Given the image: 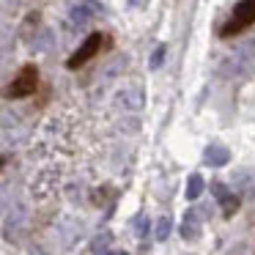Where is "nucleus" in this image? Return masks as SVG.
I'll return each mask as SVG.
<instances>
[{
    "label": "nucleus",
    "mask_w": 255,
    "mask_h": 255,
    "mask_svg": "<svg viewBox=\"0 0 255 255\" xmlns=\"http://www.w3.org/2000/svg\"><path fill=\"white\" fill-rule=\"evenodd\" d=\"M255 22V0H242L236 8H233V17L222 25L220 36L222 39H231V36H239L242 30H247L250 25Z\"/></svg>",
    "instance_id": "1"
},
{
    "label": "nucleus",
    "mask_w": 255,
    "mask_h": 255,
    "mask_svg": "<svg viewBox=\"0 0 255 255\" xmlns=\"http://www.w3.org/2000/svg\"><path fill=\"white\" fill-rule=\"evenodd\" d=\"M36 85H39V69H36V66H25L22 72L17 74V80L3 91V96H6V99H22V96L33 94Z\"/></svg>",
    "instance_id": "2"
},
{
    "label": "nucleus",
    "mask_w": 255,
    "mask_h": 255,
    "mask_svg": "<svg viewBox=\"0 0 255 255\" xmlns=\"http://www.w3.org/2000/svg\"><path fill=\"white\" fill-rule=\"evenodd\" d=\"M102 41H105V39H102V33H91L88 39L83 41V47H80V50L66 61V66H69V69H80L83 63H88L91 58H94L96 52L102 50Z\"/></svg>",
    "instance_id": "3"
},
{
    "label": "nucleus",
    "mask_w": 255,
    "mask_h": 255,
    "mask_svg": "<svg viewBox=\"0 0 255 255\" xmlns=\"http://www.w3.org/2000/svg\"><path fill=\"white\" fill-rule=\"evenodd\" d=\"M233 184V192L239 198H247V200H255V167H244V170H236L231 178Z\"/></svg>",
    "instance_id": "4"
},
{
    "label": "nucleus",
    "mask_w": 255,
    "mask_h": 255,
    "mask_svg": "<svg viewBox=\"0 0 255 255\" xmlns=\"http://www.w3.org/2000/svg\"><path fill=\"white\" fill-rule=\"evenodd\" d=\"M203 211L206 209H189L184 214V222H181V236L187 242H195L200 236V222H203Z\"/></svg>",
    "instance_id": "5"
},
{
    "label": "nucleus",
    "mask_w": 255,
    "mask_h": 255,
    "mask_svg": "<svg viewBox=\"0 0 255 255\" xmlns=\"http://www.w3.org/2000/svg\"><path fill=\"white\" fill-rule=\"evenodd\" d=\"M231 162V151L225 148V145H209L206 148V165L211 167H222Z\"/></svg>",
    "instance_id": "6"
},
{
    "label": "nucleus",
    "mask_w": 255,
    "mask_h": 255,
    "mask_svg": "<svg viewBox=\"0 0 255 255\" xmlns=\"http://www.w3.org/2000/svg\"><path fill=\"white\" fill-rule=\"evenodd\" d=\"M217 200H220V206H222V214H225V217H233V214L239 211V206H242V198H239L236 192H228V189H225V192H222Z\"/></svg>",
    "instance_id": "7"
},
{
    "label": "nucleus",
    "mask_w": 255,
    "mask_h": 255,
    "mask_svg": "<svg viewBox=\"0 0 255 255\" xmlns=\"http://www.w3.org/2000/svg\"><path fill=\"white\" fill-rule=\"evenodd\" d=\"M203 189H206L203 176H200V173H192L189 181H187V189H184V192H187V200H198L200 195H203Z\"/></svg>",
    "instance_id": "8"
},
{
    "label": "nucleus",
    "mask_w": 255,
    "mask_h": 255,
    "mask_svg": "<svg viewBox=\"0 0 255 255\" xmlns=\"http://www.w3.org/2000/svg\"><path fill=\"white\" fill-rule=\"evenodd\" d=\"M167 236H170V217H159L154 225V239L156 242H165Z\"/></svg>",
    "instance_id": "9"
},
{
    "label": "nucleus",
    "mask_w": 255,
    "mask_h": 255,
    "mask_svg": "<svg viewBox=\"0 0 255 255\" xmlns=\"http://www.w3.org/2000/svg\"><path fill=\"white\" fill-rule=\"evenodd\" d=\"M132 228H134V236H137V239H143L145 233H148V220H145V214H137V217H134Z\"/></svg>",
    "instance_id": "10"
},
{
    "label": "nucleus",
    "mask_w": 255,
    "mask_h": 255,
    "mask_svg": "<svg viewBox=\"0 0 255 255\" xmlns=\"http://www.w3.org/2000/svg\"><path fill=\"white\" fill-rule=\"evenodd\" d=\"M107 244H110V233H105V236H96V239H94V253H99V250H105Z\"/></svg>",
    "instance_id": "11"
},
{
    "label": "nucleus",
    "mask_w": 255,
    "mask_h": 255,
    "mask_svg": "<svg viewBox=\"0 0 255 255\" xmlns=\"http://www.w3.org/2000/svg\"><path fill=\"white\" fill-rule=\"evenodd\" d=\"M162 58H165V47H156V52H154V58H151V66H159L162 63Z\"/></svg>",
    "instance_id": "12"
},
{
    "label": "nucleus",
    "mask_w": 255,
    "mask_h": 255,
    "mask_svg": "<svg viewBox=\"0 0 255 255\" xmlns=\"http://www.w3.org/2000/svg\"><path fill=\"white\" fill-rule=\"evenodd\" d=\"M96 255H113V253H96Z\"/></svg>",
    "instance_id": "13"
},
{
    "label": "nucleus",
    "mask_w": 255,
    "mask_h": 255,
    "mask_svg": "<svg viewBox=\"0 0 255 255\" xmlns=\"http://www.w3.org/2000/svg\"><path fill=\"white\" fill-rule=\"evenodd\" d=\"M113 255H127V253H113Z\"/></svg>",
    "instance_id": "14"
},
{
    "label": "nucleus",
    "mask_w": 255,
    "mask_h": 255,
    "mask_svg": "<svg viewBox=\"0 0 255 255\" xmlns=\"http://www.w3.org/2000/svg\"><path fill=\"white\" fill-rule=\"evenodd\" d=\"M3 162H6V159H0V165H3Z\"/></svg>",
    "instance_id": "15"
}]
</instances>
